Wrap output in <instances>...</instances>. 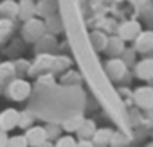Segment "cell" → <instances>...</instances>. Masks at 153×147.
<instances>
[{"mask_svg":"<svg viewBox=\"0 0 153 147\" xmlns=\"http://www.w3.org/2000/svg\"><path fill=\"white\" fill-rule=\"evenodd\" d=\"M131 101L133 104L142 110V111H148L151 106H153V88L149 85H144V86H139L131 92Z\"/></svg>","mask_w":153,"mask_h":147,"instance_id":"obj_1","label":"cell"},{"mask_svg":"<svg viewBox=\"0 0 153 147\" xmlns=\"http://www.w3.org/2000/svg\"><path fill=\"white\" fill-rule=\"evenodd\" d=\"M142 31V27H140V24L137 22V20H124V22H121L119 25H117V38H121L124 43H128V41H133L137 36H139V32Z\"/></svg>","mask_w":153,"mask_h":147,"instance_id":"obj_2","label":"cell"},{"mask_svg":"<svg viewBox=\"0 0 153 147\" xmlns=\"http://www.w3.org/2000/svg\"><path fill=\"white\" fill-rule=\"evenodd\" d=\"M7 95H9V99L22 102L31 95V85L24 79H13L7 85Z\"/></svg>","mask_w":153,"mask_h":147,"instance_id":"obj_3","label":"cell"},{"mask_svg":"<svg viewBox=\"0 0 153 147\" xmlns=\"http://www.w3.org/2000/svg\"><path fill=\"white\" fill-rule=\"evenodd\" d=\"M42 36H45V25H43V22H40L36 18L27 20L25 25H24V40L31 41V43H36Z\"/></svg>","mask_w":153,"mask_h":147,"instance_id":"obj_4","label":"cell"},{"mask_svg":"<svg viewBox=\"0 0 153 147\" xmlns=\"http://www.w3.org/2000/svg\"><path fill=\"white\" fill-rule=\"evenodd\" d=\"M105 72L112 81H121L123 77L128 76V66L119 57H110L105 65Z\"/></svg>","mask_w":153,"mask_h":147,"instance_id":"obj_5","label":"cell"},{"mask_svg":"<svg viewBox=\"0 0 153 147\" xmlns=\"http://www.w3.org/2000/svg\"><path fill=\"white\" fill-rule=\"evenodd\" d=\"M131 43H133V50L139 56H148L153 50V31H140Z\"/></svg>","mask_w":153,"mask_h":147,"instance_id":"obj_6","label":"cell"},{"mask_svg":"<svg viewBox=\"0 0 153 147\" xmlns=\"http://www.w3.org/2000/svg\"><path fill=\"white\" fill-rule=\"evenodd\" d=\"M133 74L137 79L149 83L153 79V57L144 56L142 59H137V63L133 65Z\"/></svg>","mask_w":153,"mask_h":147,"instance_id":"obj_7","label":"cell"},{"mask_svg":"<svg viewBox=\"0 0 153 147\" xmlns=\"http://www.w3.org/2000/svg\"><path fill=\"white\" fill-rule=\"evenodd\" d=\"M25 140L29 147H38L43 142H47V135H45V127L42 126H31L29 129H25Z\"/></svg>","mask_w":153,"mask_h":147,"instance_id":"obj_8","label":"cell"},{"mask_svg":"<svg viewBox=\"0 0 153 147\" xmlns=\"http://www.w3.org/2000/svg\"><path fill=\"white\" fill-rule=\"evenodd\" d=\"M18 111L9 108V110H4V111H0V129L2 131H11L15 127H18Z\"/></svg>","mask_w":153,"mask_h":147,"instance_id":"obj_9","label":"cell"},{"mask_svg":"<svg viewBox=\"0 0 153 147\" xmlns=\"http://www.w3.org/2000/svg\"><path fill=\"white\" fill-rule=\"evenodd\" d=\"M114 129H110V127H97L96 129V133H94V136L90 138V142H92V145L94 147H108L110 145V140H112V136H114Z\"/></svg>","mask_w":153,"mask_h":147,"instance_id":"obj_10","label":"cell"},{"mask_svg":"<svg viewBox=\"0 0 153 147\" xmlns=\"http://www.w3.org/2000/svg\"><path fill=\"white\" fill-rule=\"evenodd\" d=\"M124 49H126V43H124L121 38H117V36H110V38L106 40L105 52H106L110 57H119V56L123 54Z\"/></svg>","mask_w":153,"mask_h":147,"instance_id":"obj_11","label":"cell"},{"mask_svg":"<svg viewBox=\"0 0 153 147\" xmlns=\"http://www.w3.org/2000/svg\"><path fill=\"white\" fill-rule=\"evenodd\" d=\"M96 129H97L96 122H94V120H90V118H85V120L81 122L79 129L76 131V136H78L79 140H90V138L94 136Z\"/></svg>","mask_w":153,"mask_h":147,"instance_id":"obj_12","label":"cell"},{"mask_svg":"<svg viewBox=\"0 0 153 147\" xmlns=\"http://www.w3.org/2000/svg\"><path fill=\"white\" fill-rule=\"evenodd\" d=\"M16 77V70H15V63H0V85H7Z\"/></svg>","mask_w":153,"mask_h":147,"instance_id":"obj_13","label":"cell"},{"mask_svg":"<svg viewBox=\"0 0 153 147\" xmlns=\"http://www.w3.org/2000/svg\"><path fill=\"white\" fill-rule=\"evenodd\" d=\"M34 13H36V6L33 0H22V2L18 4V16L22 20H31L34 18Z\"/></svg>","mask_w":153,"mask_h":147,"instance_id":"obj_14","label":"cell"},{"mask_svg":"<svg viewBox=\"0 0 153 147\" xmlns=\"http://www.w3.org/2000/svg\"><path fill=\"white\" fill-rule=\"evenodd\" d=\"M52 56L51 54H40V57H38V65H34V66H29V72L31 74H40V72H45V70H51L52 68Z\"/></svg>","mask_w":153,"mask_h":147,"instance_id":"obj_15","label":"cell"},{"mask_svg":"<svg viewBox=\"0 0 153 147\" xmlns=\"http://www.w3.org/2000/svg\"><path fill=\"white\" fill-rule=\"evenodd\" d=\"M0 15H2L6 20H13L18 16V4L13 2V0H4L0 4Z\"/></svg>","mask_w":153,"mask_h":147,"instance_id":"obj_16","label":"cell"},{"mask_svg":"<svg viewBox=\"0 0 153 147\" xmlns=\"http://www.w3.org/2000/svg\"><path fill=\"white\" fill-rule=\"evenodd\" d=\"M83 120H85V118H83L81 115H74V117H70V118H67V120L63 122L61 129L67 131V133H76V131L79 129V126H81Z\"/></svg>","mask_w":153,"mask_h":147,"instance_id":"obj_17","label":"cell"},{"mask_svg":"<svg viewBox=\"0 0 153 147\" xmlns=\"http://www.w3.org/2000/svg\"><path fill=\"white\" fill-rule=\"evenodd\" d=\"M137 56H139V54L133 50V47H130V49L126 47V49L123 50V54L119 56V59H121L126 66H130V65H135V63H137Z\"/></svg>","mask_w":153,"mask_h":147,"instance_id":"obj_18","label":"cell"},{"mask_svg":"<svg viewBox=\"0 0 153 147\" xmlns=\"http://www.w3.org/2000/svg\"><path fill=\"white\" fill-rule=\"evenodd\" d=\"M90 40H92V45H94V49H96V50H105V45H106L108 36H106V34H103V32H92Z\"/></svg>","mask_w":153,"mask_h":147,"instance_id":"obj_19","label":"cell"},{"mask_svg":"<svg viewBox=\"0 0 153 147\" xmlns=\"http://www.w3.org/2000/svg\"><path fill=\"white\" fill-rule=\"evenodd\" d=\"M76 140L72 135H61V136H58L56 138V143H54V147H76Z\"/></svg>","mask_w":153,"mask_h":147,"instance_id":"obj_20","label":"cell"},{"mask_svg":"<svg viewBox=\"0 0 153 147\" xmlns=\"http://www.w3.org/2000/svg\"><path fill=\"white\" fill-rule=\"evenodd\" d=\"M128 143H130V140H128L124 135H121V133H114V136H112L108 147H128Z\"/></svg>","mask_w":153,"mask_h":147,"instance_id":"obj_21","label":"cell"},{"mask_svg":"<svg viewBox=\"0 0 153 147\" xmlns=\"http://www.w3.org/2000/svg\"><path fill=\"white\" fill-rule=\"evenodd\" d=\"M33 126V115L27 113V111H22L18 115V127H24V129H29Z\"/></svg>","mask_w":153,"mask_h":147,"instance_id":"obj_22","label":"cell"},{"mask_svg":"<svg viewBox=\"0 0 153 147\" xmlns=\"http://www.w3.org/2000/svg\"><path fill=\"white\" fill-rule=\"evenodd\" d=\"M6 147H29V145H27V140H25L24 135H16V136H13V138L7 140Z\"/></svg>","mask_w":153,"mask_h":147,"instance_id":"obj_23","label":"cell"},{"mask_svg":"<svg viewBox=\"0 0 153 147\" xmlns=\"http://www.w3.org/2000/svg\"><path fill=\"white\" fill-rule=\"evenodd\" d=\"M61 131H63V129H61V126H56V124H51V126H47V127H45L47 140H49V138H51V140H52V138H58V136L61 135Z\"/></svg>","mask_w":153,"mask_h":147,"instance_id":"obj_24","label":"cell"},{"mask_svg":"<svg viewBox=\"0 0 153 147\" xmlns=\"http://www.w3.org/2000/svg\"><path fill=\"white\" fill-rule=\"evenodd\" d=\"M11 29H13V24H11V20H0V41H2L9 32H11Z\"/></svg>","mask_w":153,"mask_h":147,"instance_id":"obj_25","label":"cell"},{"mask_svg":"<svg viewBox=\"0 0 153 147\" xmlns=\"http://www.w3.org/2000/svg\"><path fill=\"white\" fill-rule=\"evenodd\" d=\"M68 65H70L68 57H54V59H52V68H51V70L58 72V70H61V68H67Z\"/></svg>","mask_w":153,"mask_h":147,"instance_id":"obj_26","label":"cell"},{"mask_svg":"<svg viewBox=\"0 0 153 147\" xmlns=\"http://www.w3.org/2000/svg\"><path fill=\"white\" fill-rule=\"evenodd\" d=\"M7 133L6 131H2V129H0V147H6L7 145Z\"/></svg>","mask_w":153,"mask_h":147,"instance_id":"obj_27","label":"cell"},{"mask_svg":"<svg viewBox=\"0 0 153 147\" xmlns=\"http://www.w3.org/2000/svg\"><path fill=\"white\" fill-rule=\"evenodd\" d=\"M76 147H94L90 140H78L76 142Z\"/></svg>","mask_w":153,"mask_h":147,"instance_id":"obj_28","label":"cell"},{"mask_svg":"<svg viewBox=\"0 0 153 147\" xmlns=\"http://www.w3.org/2000/svg\"><path fill=\"white\" fill-rule=\"evenodd\" d=\"M144 113H146V118H148V120H149V122L153 124V106H151V108H149L148 111H144Z\"/></svg>","mask_w":153,"mask_h":147,"instance_id":"obj_29","label":"cell"},{"mask_svg":"<svg viewBox=\"0 0 153 147\" xmlns=\"http://www.w3.org/2000/svg\"><path fill=\"white\" fill-rule=\"evenodd\" d=\"M38 147H54V145H52V143L47 140V142H43V143H42V145H38Z\"/></svg>","mask_w":153,"mask_h":147,"instance_id":"obj_30","label":"cell"},{"mask_svg":"<svg viewBox=\"0 0 153 147\" xmlns=\"http://www.w3.org/2000/svg\"><path fill=\"white\" fill-rule=\"evenodd\" d=\"M148 85H149V86H151V88H153V79H151V81H149V83H148Z\"/></svg>","mask_w":153,"mask_h":147,"instance_id":"obj_31","label":"cell"},{"mask_svg":"<svg viewBox=\"0 0 153 147\" xmlns=\"http://www.w3.org/2000/svg\"><path fill=\"white\" fill-rule=\"evenodd\" d=\"M148 147H153V143H149V145H148Z\"/></svg>","mask_w":153,"mask_h":147,"instance_id":"obj_32","label":"cell"}]
</instances>
